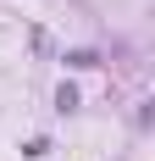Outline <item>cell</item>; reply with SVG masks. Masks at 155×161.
I'll use <instances>...</instances> for the list:
<instances>
[{"mask_svg":"<svg viewBox=\"0 0 155 161\" xmlns=\"http://www.w3.org/2000/svg\"><path fill=\"white\" fill-rule=\"evenodd\" d=\"M67 61H72V67H100V56H94V50H72Z\"/></svg>","mask_w":155,"mask_h":161,"instance_id":"cell-1","label":"cell"}]
</instances>
